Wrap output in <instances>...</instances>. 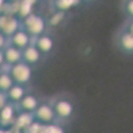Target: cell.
Instances as JSON below:
<instances>
[{
	"label": "cell",
	"instance_id": "cell-1",
	"mask_svg": "<svg viewBox=\"0 0 133 133\" xmlns=\"http://www.w3.org/2000/svg\"><path fill=\"white\" fill-rule=\"evenodd\" d=\"M51 100V104L53 107L55 115H56V120L59 123H69V121L75 117L76 115V103L75 100L65 93H60L53 96Z\"/></svg>",
	"mask_w": 133,
	"mask_h": 133
},
{
	"label": "cell",
	"instance_id": "cell-2",
	"mask_svg": "<svg viewBox=\"0 0 133 133\" xmlns=\"http://www.w3.org/2000/svg\"><path fill=\"white\" fill-rule=\"evenodd\" d=\"M21 27H23L32 37H37L47 32L48 21L40 14L32 12L24 19H21Z\"/></svg>",
	"mask_w": 133,
	"mask_h": 133
},
{
	"label": "cell",
	"instance_id": "cell-3",
	"mask_svg": "<svg viewBox=\"0 0 133 133\" xmlns=\"http://www.w3.org/2000/svg\"><path fill=\"white\" fill-rule=\"evenodd\" d=\"M5 68L8 69L9 75L12 76V79L17 84L28 85L32 81L33 77V66L27 64L25 61H19L14 65H5Z\"/></svg>",
	"mask_w": 133,
	"mask_h": 133
},
{
	"label": "cell",
	"instance_id": "cell-4",
	"mask_svg": "<svg viewBox=\"0 0 133 133\" xmlns=\"http://www.w3.org/2000/svg\"><path fill=\"white\" fill-rule=\"evenodd\" d=\"M115 48L124 56H133V35L123 28H118L113 35Z\"/></svg>",
	"mask_w": 133,
	"mask_h": 133
},
{
	"label": "cell",
	"instance_id": "cell-5",
	"mask_svg": "<svg viewBox=\"0 0 133 133\" xmlns=\"http://www.w3.org/2000/svg\"><path fill=\"white\" fill-rule=\"evenodd\" d=\"M21 28V20L8 11L0 14V32H3L7 37H11L14 33Z\"/></svg>",
	"mask_w": 133,
	"mask_h": 133
},
{
	"label": "cell",
	"instance_id": "cell-6",
	"mask_svg": "<svg viewBox=\"0 0 133 133\" xmlns=\"http://www.w3.org/2000/svg\"><path fill=\"white\" fill-rule=\"evenodd\" d=\"M33 117H35L36 121H39L41 124H48V123L57 121L53 107L51 104V100H41L39 107L36 108L35 112H33Z\"/></svg>",
	"mask_w": 133,
	"mask_h": 133
},
{
	"label": "cell",
	"instance_id": "cell-7",
	"mask_svg": "<svg viewBox=\"0 0 133 133\" xmlns=\"http://www.w3.org/2000/svg\"><path fill=\"white\" fill-rule=\"evenodd\" d=\"M32 44L41 52L43 56H48V55H51L55 51V45H56L55 39L47 32L43 33V35H40V36H37V37H33Z\"/></svg>",
	"mask_w": 133,
	"mask_h": 133
},
{
	"label": "cell",
	"instance_id": "cell-8",
	"mask_svg": "<svg viewBox=\"0 0 133 133\" xmlns=\"http://www.w3.org/2000/svg\"><path fill=\"white\" fill-rule=\"evenodd\" d=\"M17 113H19V109H17L16 104L8 103L2 110H0V128L7 129V128L14 127Z\"/></svg>",
	"mask_w": 133,
	"mask_h": 133
},
{
	"label": "cell",
	"instance_id": "cell-9",
	"mask_svg": "<svg viewBox=\"0 0 133 133\" xmlns=\"http://www.w3.org/2000/svg\"><path fill=\"white\" fill-rule=\"evenodd\" d=\"M40 101H41V98L39 96H36L35 93H32V92L28 91V93L16 104V107H17L19 110H21V112L33 113L36 110V108L39 107Z\"/></svg>",
	"mask_w": 133,
	"mask_h": 133
},
{
	"label": "cell",
	"instance_id": "cell-10",
	"mask_svg": "<svg viewBox=\"0 0 133 133\" xmlns=\"http://www.w3.org/2000/svg\"><path fill=\"white\" fill-rule=\"evenodd\" d=\"M32 40H33V37L21 27L20 29H17L14 35L9 37V44L19 48V49H24L25 47L29 45V44H32Z\"/></svg>",
	"mask_w": 133,
	"mask_h": 133
},
{
	"label": "cell",
	"instance_id": "cell-11",
	"mask_svg": "<svg viewBox=\"0 0 133 133\" xmlns=\"http://www.w3.org/2000/svg\"><path fill=\"white\" fill-rule=\"evenodd\" d=\"M21 55H23V61H25L27 64L35 66L37 64H40L43 55L41 52L33 45V44H29L28 47H25L24 49H21Z\"/></svg>",
	"mask_w": 133,
	"mask_h": 133
},
{
	"label": "cell",
	"instance_id": "cell-12",
	"mask_svg": "<svg viewBox=\"0 0 133 133\" xmlns=\"http://www.w3.org/2000/svg\"><path fill=\"white\" fill-rule=\"evenodd\" d=\"M83 3V0H51L52 9L56 14H65L68 11L77 8Z\"/></svg>",
	"mask_w": 133,
	"mask_h": 133
},
{
	"label": "cell",
	"instance_id": "cell-13",
	"mask_svg": "<svg viewBox=\"0 0 133 133\" xmlns=\"http://www.w3.org/2000/svg\"><path fill=\"white\" fill-rule=\"evenodd\" d=\"M27 93H28V88H27V85L17 84V83H15L12 87L9 88V91H7L8 100H9V103H12V104H17V103H19L20 100L23 98Z\"/></svg>",
	"mask_w": 133,
	"mask_h": 133
},
{
	"label": "cell",
	"instance_id": "cell-14",
	"mask_svg": "<svg viewBox=\"0 0 133 133\" xmlns=\"http://www.w3.org/2000/svg\"><path fill=\"white\" fill-rule=\"evenodd\" d=\"M4 51V59H5V65H14L19 61L23 60V55H21V49L11 45H8L3 49Z\"/></svg>",
	"mask_w": 133,
	"mask_h": 133
},
{
	"label": "cell",
	"instance_id": "cell-15",
	"mask_svg": "<svg viewBox=\"0 0 133 133\" xmlns=\"http://www.w3.org/2000/svg\"><path fill=\"white\" fill-rule=\"evenodd\" d=\"M33 121H35V117H33V113H29V112H21L19 110V113L16 116V120H15V124L14 127L19 128L20 130H25Z\"/></svg>",
	"mask_w": 133,
	"mask_h": 133
},
{
	"label": "cell",
	"instance_id": "cell-16",
	"mask_svg": "<svg viewBox=\"0 0 133 133\" xmlns=\"http://www.w3.org/2000/svg\"><path fill=\"white\" fill-rule=\"evenodd\" d=\"M15 84L12 76L9 75L8 69L7 68H3V71L0 72V91L3 92H7L9 91V88Z\"/></svg>",
	"mask_w": 133,
	"mask_h": 133
},
{
	"label": "cell",
	"instance_id": "cell-17",
	"mask_svg": "<svg viewBox=\"0 0 133 133\" xmlns=\"http://www.w3.org/2000/svg\"><path fill=\"white\" fill-rule=\"evenodd\" d=\"M43 133H65V129L63 127V123L59 121H53V123L44 124Z\"/></svg>",
	"mask_w": 133,
	"mask_h": 133
},
{
	"label": "cell",
	"instance_id": "cell-18",
	"mask_svg": "<svg viewBox=\"0 0 133 133\" xmlns=\"http://www.w3.org/2000/svg\"><path fill=\"white\" fill-rule=\"evenodd\" d=\"M121 11L127 16V19L133 17V0H123V3H121Z\"/></svg>",
	"mask_w": 133,
	"mask_h": 133
},
{
	"label": "cell",
	"instance_id": "cell-19",
	"mask_svg": "<svg viewBox=\"0 0 133 133\" xmlns=\"http://www.w3.org/2000/svg\"><path fill=\"white\" fill-rule=\"evenodd\" d=\"M121 28H123V29H125L127 32H129L130 35H133V17H130V19H127V20L124 21V24L121 25Z\"/></svg>",
	"mask_w": 133,
	"mask_h": 133
},
{
	"label": "cell",
	"instance_id": "cell-20",
	"mask_svg": "<svg viewBox=\"0 0 133 133\" xmlns=\"http://www.w3.org/2000/svg\"><path fill=\"white\" fill-rule=\"evenodd\" d=\"M9 103V100H8V96H7V92H3V91H0V110H2L7 104Z\"/></svg>",
	"mask_w": 133,
	"mask_h": 133
},
{
	"label": "cell",
	"instance_id": "cell-21",
	"mask_svg": "<svg viewBox=\"0 0 133 133\" xmlns=\"http://www.w3.org/2000/svg\"><path fill=\"white\" fill-rule=\"evenodd\" d=\"M9 44V37H7L3 32H0V49H4Z\"/></svg>",
	"mask_w": 133,
	"mask_h": 133
},
{
	"label": "cell",
	"instance_id": "cell-22",
	"mask_svg": "<svg viewBox=\"0 0 133 133\" xmlns=\"http://www.w3.org/2000/svg\"><path fill=\"white\" fill-rule=\"evenodd\" d=\"M0 68H5V59H4V51L0 49Z\"/></svg>",
	"mask_w": 133,
	"mask_h": 133
},
{
	"label": "cell",
	"instance_id": "cell-23",
	"mask_svg": "<svg viewBox=\"0 0 133 133\" xmlns=\"http://www.w3.org/2000/svg\"><path fill=\"white\" fill-rule=\"evenodd\" d=\"M7 5H8L7 0H0V14L4 12V11L7 9Z\"/></svg>",
	"mask_w": 133,
	"mask_h": 133
},
{
	"label": "cell",
	"instance_id": "cell-24",
	"mask_svg": "<svg viewBox=\"0 0 133 133\" xmlns=\"http://www.w3.org/2000/svg\"><path fill=\"white\" fill-rule=\"evenodd\" d=\"M8 3H14V2H17V0H7Z\"/></svg>",
	"mask_w": 133,
	"mask_h": 133
},
{
	"label": "cell",
	"instance_id": "cell-25",
	"mask_svg": "<svg viewBox=\"0 0 133 133\" xmlns=\"http://www.w3.org/2000/svg\"><path fill=\"white\" fill-rule=\"evenodd\" d=\"M83 2H87V3H89V2H93V0H83Z\"/></svg>",
	"mask_w": 133,
	"mask_h": 133
},
{
	"label": "cell",
	"instance_id": "cell-26",
	"mask_svg": "<svg viewBox=\"0 0 133 133\" xmlns=\"http://www.w3.org/2000/svg\"><path fill=\"white\" fill-rule=\"evenodd\" d=\"M2 71H3V68H0V72H2Z\"/></svg>",
	"mask_w": 133,
	"mask_h": 133
}]
</instances>
